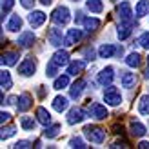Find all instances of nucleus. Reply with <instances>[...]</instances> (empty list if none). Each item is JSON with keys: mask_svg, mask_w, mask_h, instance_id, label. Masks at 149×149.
Wrapping results in <instances>:
<instances>
[{"mask_svg": "<svg viewBox=\"0 0 149 149\" xmlns=\"http://www.w3.org/2000/svg\"><path fill=\"white\" fill-rule=\"evenodd\" d=\"M84 136L93 144H102L106 140V129L98 127V125H86L84 127Z\"/></svg>", "mask_w": 149, "mask_h": 149, "instance_id": "obj_1", "label": "nucleus"}, {"mask_svg": "<svg viewBox=\"0 0 149 149\" xmlns=\"http://www.w3.org/2000/svg\"><path fill=\"white\" fill-rule=\"evenodd\" d=\"M102 98H104V102H106L107 106H120L122 104V95L115 86H106Z\"/></svg>", "mask_w": 149, "mask_h": 149, "instance_id": "obj_2", "label": "nucleus"}, {"mask_svg": "<svg viewBox=\"0 0 149 149\" xmlns=\"http://www.w3.org/2000/svg\"><path fill=\"white\" fill-rule=\"evenodd\" d=\"M51 20H53L56 26H65V24H68V22L71 20L69 9H68L65 6H60V7H56V9L53 11V15H51Z\"/></svg>", "mask_w": 149, "mask_h": 149, "instance_id": "obj_3", "label": "nucleus"}, {"mask_svg": "<svg viewBox=\"0 0 149 149\" xmlns=\"http://www.w3.org/2000/svg\"><path fill=\"white\" fill-rule=\"evenodd\" d=\"M87 111H89V115H91L95 120H106V118L109 116V111L106 106H102V104H89L87 106Z\"/></svg>", "mask_w": 149, "mask_h": 149, "instance_id": "obj_4", "label": "nucleus"}, {"mask_svg": "<svg viewBox=\"0 0 149 149\" xmlns=\"http://www.w3.org/2000/svg\"><path fill=\"white\" fill-rule=\"evenodd\" d=\"M36 71V60L33 56H27L22 60V64L18 65V74H22V77H31V74H35Z\"/></svg>", "mask_w": 149, "mask_h": 149, "instance_id": "obj_5", "label": "nucleus"}, {"mask_svg": "<svg viewBox=\"0 0 149 149\" xmlns=\"http://www.w3.org/2000/svg\"><path fill=\"white\" fill-rule=\"evenodd\" d=\"M113 78H115V68L113 65H106V68L98 73V77H96V80H98L100 86H111Z\"/></svg>", "mask_w": 149, "mask_h": 149, "instance_id": "obj_6", "label": "nucleus"}, {"mask_svg": "<svg viewBox=\"0 0 149 149\" xmlns=\"http://www.w3.org/2000/svg\"><path fill=\"white\" fill-rule=\"evenodd\" d=\"M116 13H118V18H120V22H133V11H131V4H129V2L118 4Z\"/></svg>", "mask_w": 149, "mask_h": 149, "instance_id": "obj_7", "label": "nucleus"}, {"mask_svg": "<svg viewBox=\"0 0 149 149\" xmlns=\"http://www.w3.org/2000/svg\"><path fill=\"white\" fill-rule=\"evenodd\" d=\"M82 35H84V33H82V29H77V27H74V29H69L68 35L64 36V46H65V47L74 46L77 42L82 40Z\"/></svg>", "mask_w": 149, "mask_h": 149, "instance_id": "obj_8", "label": "nucleus"}, {"mask_svg": "<svg viewBox=\"0 0 149 149\" xmlns=\"http://www.w3.org/2000/svg\"><path fill=\"white\" fill-rule=\"evenodd\" d=\"M84 118H86V111L84 109H82V107H73V109H69V113H68V124L69 125L80 124V122H84Z\"/></svg>", "mask_w": 149, "mask_h": 149, "instance_id": "obj_9", "label": "nucleus"}, {"mask_svg": "<svg viewBox=\"0 0 149 149\" xmlns=\"http://www.w3.org/2000/svg\"><path fill=\"white\" fill-rule=\"evenodd\" d=\"M47 42H49L53 47H58V46H60V44L64 42L62 29H58V27H51V29H47Z\"/></svg>", "mask_w": 149, "mask_h": 149, "instance_id": "obj_10", "label": "nucleus"}, {"mask_svg": "<svg viewBox=\"0 0 149 149\" xmlns=\"http://www.w3.org/2000/svg\"><path fill=\"white\" fill-rule=\"evenodd\" d=\"M27 20H29V24H31L33 27H40V26H44V22L47 20V15L44 11H31L29 17H27Z\"/></svg>", "mask_w": 149, "mask_h": 149, "instance_id": "obj_11", "label": "nucleus"}, {"mask_svg": "<svg viewBox=\"0 0 149 149\" xmlns=\"http://www.w3.org/2000/svg\"><path fill=\"white\" fill-rule=\"evenodd\" d=\"M33 106V96L29 93H22L18 96V102H17V109L20 111V113H26V111Z\"/></svg>", "mask_w": 149, "mask_h": 149, "instance_id": "obj_12", "label": "nucleus"}, {"mask_svg": "<svg viewBox=\"0 0 149 149\" xmlns=\"http://www.w3.org/2000/svg\"><path fill=\"white\" fill-rule=\"evenodd\" d=\"M35 40H36V36H35L33 31H24V33H20L17 44H18L20 47H31L33 44H35Z\"/></svg>", "mask_w": 149, "mask_h": 149, "instance_id": "obj_13", "label": "nucleus"}, {"mask_svg": "<svg viewBox=\"0 0 149 149\" xmlns=\"http://www.w3.org/2000/svg\"><path fill=\"white\" fill-rule=\"evenodd\" d=\"M120 84H122V87L131 89L133 86L136 84V77H135V73H131V71H120Z\"/></svg>", "mask_w": 149, "mask_h": 149, "instance_id": "obj_14", "label": "nucleus"}, {"mask_svg": "<svg viewBox=\"0 0 149 149\" xmlns=\"http://www.w3.org/2000/svg\"><path fill=\"white\" fill-rule=\"evenodd\" d=\"M84 89H86V80L84 78H78L74 84L71 86V89H69V95H71V98H80L82 96V93H84Z\"/></svg>", "mask_w": 149, "mask_h": 149, "instance_id": "obj_15", "label": "nucleus"}, {"mask_svg": "<svg viewBox=\"0 0 149 149\" xmlns=\"http://www.w3.org/2000/svg\"><path fill=\"white\" fill-rule=\"evenodd\" d=\"M84 69H86V60H73L68 65V73L71 74V77H78Z\"/></svg>", "mask_w": 149, "mask_h": 149, "instance_id": "obj_16", "label": "nucleus"}, {"mask_svg": "<svg viewBox=\"0 0 149 149\" xmlns=\"http://www.w3.org/2000/svg\"><path fill=\"white\" fill-rule=\"evenodd\" d=\"M115 53H118V47H115L113 44H102L98 47V56L100 58H111Z\"/></svg>", "mask_w": 149, "mask_h": 149, "instance_id": "obj_17", "label": "nucleus"}, {"mask_svg": "<svg viewBox=\"0 0 149 149\" xmlns=\"http://www.w3.org/2000/svg\"><path fill=\"white\" fill-rule=\"evenodd\" d=\"M131 29H133V22H122V24L118 26V29H116L118 38H120V40H125V38L131 35Z\"/></svg>", "mask_w": 149, "mask_h": 149, "instance_id": "obj_18", "label": "nucleus"}, {"mask_svg": "<svg viewBox=\"0 0 149 149\" xmlns=\"http://www.w3.org/2000/svg\"><path fill=\"white\" fill-rule=\"evenodd\" d=\"M51 60H53L56 65H60V68H62V65H65V64L69 62V53H68V51H64V49H58L56 53L53 55Z\"/></svg>", "mask_w": 149, "mask_h": 149, "instance_id": "obj_19", "label": "nucleus"}, {"mask_svg": "<svg viewBox=\"0 0 149 149\" xmlns=\"http://www.w3.org/2000/svg\"><path fill=\"white\" fill-rule=\"evenodd\" d=\"M18 53H15V51H6V53L2 55V58H0V62H2V65H15L18 62Z\"/></svg>", "mask_w": 149, "mask_h": 149, "instance_id": "obj_20", "label": "nucleus"}, {"mask_svg": "<svg viewBox=\"0 0 149 149\" xmlns=\"http://www.w3.org/2000/svg\"><path fill=\"white\" fill-rule=\"evenodd\" d=\"M0 86H2L4 91H7V89L13 87V78H11V73L9 71H6V69L0 71Z\"/></svg>", "mask_w": 149, "mask_h": 149, "instance_id": "obj_21", "label": "nucleus"}, {"mask_svg": "<svg viewBox=\"0 0 149 149\" xmlns=\"http://www.w3.org/2000/svg\"><path fill=\"white\" fill-rule=\"evenodd\" d=\"M6 29H7V31L17 33L18 29H22V18L18 17V15H13V17L9 18V22L6 24Z\"/></svg>", "mask_w": 149, "mask_h": 149, "instance_id": "obj_22", "label": "nucleus"}, {"mask_svg": "<svg viewBox=\"0 0 149 149\" xmlns=\"http://www.w3.org/2000/svg\"><path fill=\"white\" fill-rule=\"evenodd\" d=\"M84 29L87 33H91V31H96V29L100 27V20L98 18H95V17H87V18H84Z\"/></svg>", "mask_w": 149, "mask_h": 149, "instance_id": "obj_23", "label": "nucleus"}, {"mask_svg": "<svg viewBox=\"0 0 149 149\" xmlns=\"http://www.w3.org/2000/svg\"><path fill=\"white\" fill-rule=\"evenodd\" d=\"M69 106V100L65 98V96H55L53 98V109L58 111V113H62V111H65Z\"/></svg>", "mask_w": 149, "mask_h": 149, "instance_id": "obj_24", "label": "nucleus"}, {"mask_svg": "<svg viewBox=\"0 0 149 149\" xmlns=\"http://www.w3.org/2000/svg\"><path fill=\"white\" fill-rule=\"evenodd\" d=\"M36 120H38L42 125H49L51 124V115H49V111L46 107H38L36 109Z\"/></svg>", "mask_w": 149, "mask_h": 149, "instance_id": "obj_25", "label": "nucleus"}, {"mask_svg": "<svg viewBox=\"0 0 149 149\" xmlns=\"http://www.w3.org/2000/svg\"><path fill=\"white\" fill-rule=\"evenodd\" d=\"M135 13H136L138 18L149 15V0H138V4L135 6Z\"/></svg>", "mask_w": 149, "mask_h": 149, "instance_id": "obj_26", "label": "nucleus"}, {"mask_svg": "<svg viewBox=\"0 0 149 149\" xmlns=\"http://www.w3.org/2000/svg\"><path fill=\"white\" fill-rule=\"evenodd\" d=\"M60 129H62V125H60V124H49V125H46L44 136H46V138H55V136H58Z\"/></svg>", "mask_w": 149, "mask_h": 149, "instance_id": "obj_27", "label": "nucleus"}, {"mask_svg": "<svg viewBox=\"0 0 149 149\" xmlns=\"http://www.w3.org/2000/svg\"><path fill=\"white\" fill-rule=\"evenodd\" d=\"M36 122L38 120H35L33 116H22L20 118V125H22V129H26V131H35Z\"/></svg>", "mask_w": 149, "mask_h": 149, "instance_id": "obj_28", "label": "nucleus"}, {"mask_svg": "<svg viewBox=\"0 0 149 149\" xmlns=\"http://www.w3.org/2000/svg\"><path fill=\"white\" fill-rule=\"evenodd\" d=\"M146 133H147V129H146L144 124H140V122H136V120L131 122V135H133V136H144Z\"/></svg>", "mask_w": 149, "mask_h": 149, "instance_id": "obj_29", "label": "nucleus"}, {"mask_svg": "<svg viewBox=\"0 0 149 149\" xmlns=\"http://www.w3.org/2000/svg\"><path fill=\"white\" fill-rule=\"evenodd\" d=\"M140 62H142V56H140L138 53H135V51L125 56V64H127L129 68H135V69H136L138 65H140Z\"/></svg>", "mask_w": 149, "mask_h": 149, "instance_id": "obj_30", "label": "nucleus"}, {"mask_svg": "<svg viewBox=\"0 0 149 149\" xmlns=\"http://www.w3.org/2000/svg\"><path fill=\"white\" fill-rule=\"evenodd\" d=\"M69 77H71L69 73H68V74H62V77H56L53 87L56 89V91H60V89H65V87L69 86Z\"/></svg>", "mask_w": 149, "mask_h": 149, "instance_id": "obj_31", "label": "nucleus"}, {"mask_svg": "<svg viewBox=\"0 0 149 149\" xmlns=\"http://www.w3.org/2000/svg\"><path fill=\"white\" fill-rule=\"evenodd\" d=\"M86 6H87V9L91 13H102L104 11L102 0H86Z\"/></svg>", "mask_w": 149, "mask_h": 149, "instance_id": "obj_32", "label": "nucleus"}, {"mask_svg": "<svg viewBox=\"0 0 149 149\" xmlns=\"http://www.w3.org/2000/svg\"><path fill=\"white\" fill-rule=\"evenodd\" d=\"M138 111L142 115H149V95H142L138 102Z\"/></svg>", "mask_w": 149, "mask_h": 149, "instance_id": "obj_33", "label": "nucleus"}, {"mask_svg": "<svg viewBox=\"0 0 149 149\" xmlns=\"http://www.w3.org/2000/svg\"><path fill=\"white\" fill-rule=\"evenodd\" d=\"M15 133H17V127H15V125H2V131H0V138L2 140H7V138H11Z\"/></svg>", "mask_w": 149, "mask_h": 149, "instance_id": "obj_34", "label": "nucleus"}, {"mask_svg": "<svg viewBox=\"0 0 149 149\" xmlns=\"http://www.w3.org/2000/svg\"><path fill=\"white\" fill-rule=\"evenodd\" d=\"M58 68H60V65H56L53 60H51V62L46 65V77H49V78H55V77H56V73H58Z\"/></svg>", "mask_w": 149, "mask_h": 149, "instance_id": "obj_35", "label": "nucleus"}, {"mask_svg": "<svg viewBox=\"0 0 149 149\" xmlns=\"http://www.w3.org/2000/svg\"><path fill=\"white\" fill-rule=\"evenodd\" d=\"M69 147H74V149H86L87 146H86V142H84L80 136H73V138L69 140Z\"/></svg>", "mask_w": 149, "mask_h": 149, "instance_id": "obj_36", "label": "nucleus"}, {"mask_svg": "<svg viewBox=\"0 0 149 149\" xmlns=\"http://www.w3.org/2000/svg\"><path fill=\"white\" fill-rule=\"evenodd\" d=\"M13 6H15V0H2V20L4 17H7V13L11 11Z\"/></svg>", "mask_w": 149, "mask_h": 149, "instance_id": "obj_37", "label": "nucleus"}, {"mask_svg": "<svg viewBox=\"0 0 149 149\" xmlns=\"http://www.w3.org/2000/svg\"><path fill=\"white\" fill-rule=\"evenodd\" d=\"M136 44H140L144 49H149V31H146V33H142L138 36V40H136Z\"/></svg>", "mask_w": 149, "mask_h": 149, "instance_id": "obj_38", "label": "nucleus"}, {"mask_svg": "<svg viewBox=\"0 0 149 149\" xmlns=\"http://www.w3.org/2000/svg\"><path fill=\"white\" fill-rule=\"evenodd\" d=\"M13 147H15V149H26V147H33V144L29 142V140H18V142L15 144Z\"/></svg>", "mask_w": 149, "mask_h": 149, "instance_id": "obj_39", "label": "nucleus"}, {"mask_svg": "<svg viewBox=\"0 0 149 149\" xmlns=\"http://www.w3.org/2000/svg\"><path fill=\"white\" fill-rule=\"evenodd\" d=\"M84 56H86L87 62H89V60H95V51H93V47H87V49L84 51Z\"/></svg>", "mask_w": 149, "mask_h": 149, "instance_id": "obj_40", "label": "nucleus"}, {"mask_svg": "<svg viewBox=\"0 0 149 149\" xmlns=\"http://www.w3.org/2000/svg\"><path fill=\"white\" fill-rule=\"evenodd\" d=\"M20 6L26 7V9H31V7L35 6V0H20Z\"/></svg>", "mask_w": 149, "mask_h": 149, "instance_id": "obj_41", "label": "nucleus"}, {"mask_svg": "<svg viewBox=\"0 0 149 149\" xmlns=\"http://www.w3.org/2000/svg\"><path fill=\"white\" fill-rule=\"evenodd\" d=\"M9 120H11V115L6 113V111H2V113H0V122H2V125H4L6 122H9Z\"/></svg>", "mask_w": 149, "mask_h": 149, "instance_id": "obj_42", "label": "nucleus"}, {"mask_svg": "<svg viewBox=\"0 0 149 149\" xmlns=\"http://www.w3.org/2000/svg\"><path fill=\"white\" fill-rule=\"evenodd\" d=\"M109 147H113V149H116V147H127V142H125V140H116V142L113 146H109Z\"/></svg>", "mask_w": 149, "mask_h": 149, "instance_id": "obj_43", "label": "nucleus"}, {"mask_svg": "<svg viewBox=\"0 0 149 149\" xmlns=\"http://www.w3.org/2000/svg\"><path fill=\"white\" fill-rule=\"evenodd\" d=\"M138 147H140V149H149V142H146V140H144V142L138 144Z\"/></svg>", "mask_w": 149, "mask_h": 149, "instance_id": "obj_44", "label": "nucleus"}, {"mask_svg": "<svg viewBox=\"0 0 149 149\" xmlns=\"http://www.w3.org/2000/svg\"><path fill=\"white\" fill-rule=\"evenodd\" d=\"M51 2H53V0H40L42 6H51Z\"/></svg>", "mask_w": 149, "mask_h": 149, "instance_id": "obj_45", "label": "nucleus"}, {"mask_svg": "<svg viewBox=\"0 0 149 149\" xmlns=\"http://www.w3.org/2000/svg\"><path fill=\"white\" fill-rule=\"evenodd\" d=\"M144 77L149 80V56H147V69H146V74H144Z\"/></svg>", "mask_w": 149, "mask_h": 149, "instance_id": "obj_46", "label": "nucleus"}, {"mask_svg": "<svg viewBox=\"0 0 149 149\" xmlns=\"http://www.w3.org/2000/svg\"><path fill=\"white\" fill-rule=\"evenodd\" d=\"M73 2H78V0H73Z\"/></svg>", "mask_w": 149, "mask_h": 149, "instance_id": "obj_47", "label": "nucleus"}]
</instances>
